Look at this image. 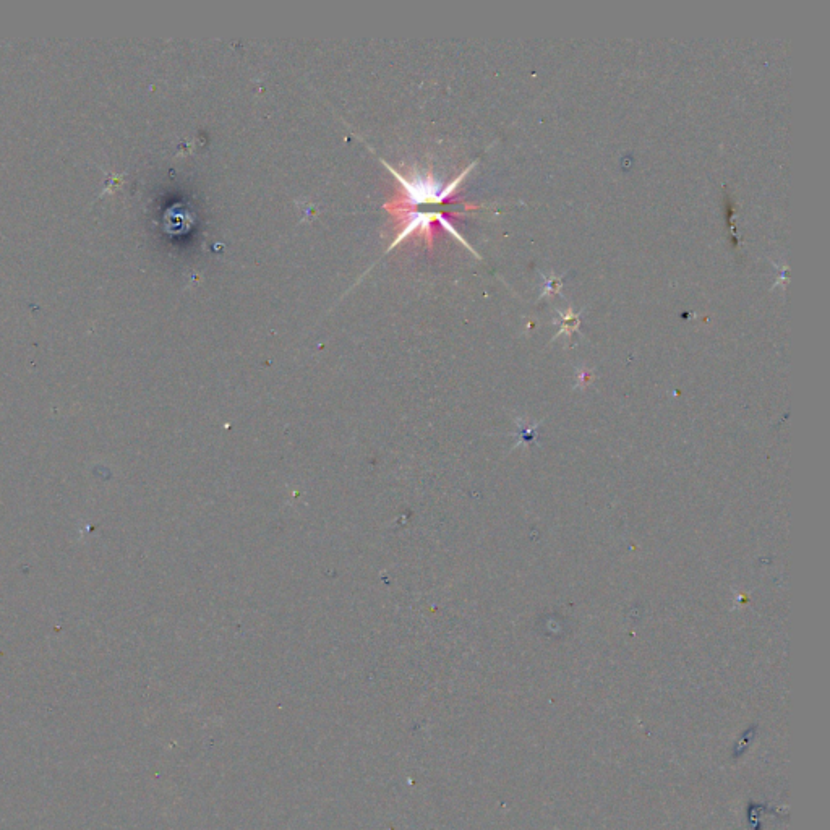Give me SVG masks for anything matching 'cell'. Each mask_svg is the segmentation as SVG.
Here are the masks:
<instances>
[{
    "label": "cell",
    "instance_id": "obj_2",
    "mask_svg": "<svg viewBox=\"0 0 830 830\" xmlns=\"http://www.w3.org/2000/svg\"><path fill=\"white\" fill-rule=\"evenodd\" d=\"M398 218L403 221L404 227L398 236L394 237L393 244L390 245L388 252L396 249V245L401 244L407 237L414 236L417 232L432 237L438 226L445 227L446 231H450L456 239L461 240L467 249H471L466 240L459 236L458 231L451 226L450 218L445 214L433 213V211H428V213L427 211H406V213L398 214Z\"/></svg>",
    "mask_w": 830,
    "mask_h": 830
},
{
    "label": "cell",
    "instance_id": "obj_1",
    "mask_svg": "<svg viewBox=\"0 0 830 830\" xmlns=\"http://www.w3.org/2000/svg\"><path fill=\"white\" fill-rule=\"evenodd\" d=\"M383 164L390 169L391 174L399 180V184L403 187V193L385 205V210L396 214V216L406 213V211H412L420 205H440V203L450 202L451 195H453L456 187L463 182L467 172L471 171V167H469L450 184L440 185L432 176V172H428L427 176H422L419 172L414 171L411 176L404 177L396 172V169H393L390 164L385 163V161H383Z\"/></svg>",
    "mask_w": 830,
    "mask_h": 830
}]
</instances>
